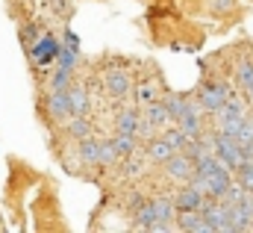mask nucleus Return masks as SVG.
Masks as SVG:
<instances>
[{"label":"nucleus","mask_w":253,"mask_h":233,"mask_svg":"<svg viewBox=\"0 0 253 233\" xmlns=\"http://www.w3.org/2000/svg\"><path fill=\"white\" fill-rule=\"evenodd\" d=\"M212 145H215V157H218L230 172H236V169L245 163L242 145H239L233 136H227V133H215V136H212Z\"/></svg>","instance_id":"f257e3e1"},{"label":"nucleus","mask_w":253,"mask_h":233,"mask_svg":"<svg viewBox=\"0 0 253 233\" xmlns=\"http://www.w3.org/2000/svg\"><path fill=\"white\" fill-rule=\"evenodd\" d=\"M227 101H230V92L224 83H203L197 89V107L206 113H218Z\"/></svg>","instance_id":"f03ea898"},{"label":"nucleus","mask_w":253,"mask_h":233,"mask_svg":"<svg viewBox=\"0 0 253 233\" xmlns=\"http://www.w3.org/2000/svg\"><path fill=\"white\" fill-rule=\"evenodd\" d=\"M165 172H168L171 180H177V183H191V177H194V160H191L186 151H177L165 163Z\"/></svg>","instance_id":"7ed1b4c3"},{"label":"nucleus","mask_w":253,"mask_h":233,"mask_svg":"<svg viewBox=\"0 0 253 233\" xmlns=\"http://www.w3.org/2000/svg\"><path fill=\"white\" fill-rule=\"evenodd\" d=\"M129 74L121 71V68H109L106 74H103V92L109 95V98H124L126 92H129Z\"/></svg>","instance_id":"20e7f679"},{"label":"nucleus","mask_w":253,"mask_h":233,"mask_svg":"<svg viewBox=\"0 0 253 233\" xmlns=\"http://www.w3.org/2000/svg\"><path fill=\"white\" fill-rule=\"evenodd\" d=\"M227 207H230V225H233V231H251L253 228L251 198H242L239 204H227Z\"/></svg>","instance_id":"39448f33"},{"label":"nucleus","mask_w":253,"mask_h":233,"mask_svg":"<svg viewBox=\"0 0 253 233\" xmlns=\"http://www.w3.org/2000/svg\"><path fill=\"white\" fill-rule=\"evenodd\" d=\"M203 204H206V195H203L197 186H191V183H186V189H180V192L174 195V207H177V213H186V210H203Z\"/></svg>","instance_id":"423d86ee"},{"label":"nucleus","mask_w":253,"mask_h":233,"mask_svg":"<svg viewBox=\"0 0 253 233\" xmlns=\"http://www.w3.org/2000/svg\"><path fill=\"white\" fill-rule=\"evenodd\" d=\"M47 113L50 118L56 121V124H68L71 121V101H68V89L65 92H50V98H47Z\"/></svg>","instance_id":"0eeeda50"},{"label":"nucleus","mask_w":253,"mask_h":233,"mask_svg":"<svg viewBox=\"0 0 253 233\" xmlns=\"http://www.w3.org/2000/svg\"><path fill=\"white\" fill-rule=\"evenodd\" d=\"M168 121H171V116H168L165 101H150V104H144V130H147V133L165 127Z\"/></svg>","instance_id":"6e6552de"},{"label":"nucleus","mask_w":253,"mask_h":233,"mask_svg":"<svg viewBox=\"0 0 253 233\" xmlns=\"http://www.w3.org/2000/svg\"><path fill=\"white\" fill-rule=\"evenodd\" d=\"M30 57L36 65H50L53 59L59 57V45H56V39L53 36H42L39 42H36V48L30 51Z\"/></svg>","instance_id":"1a4fd4ad"},{"label":"nucleus","mask_w":253,"mask_h":233,"mask_svg":"<svg viewBox=\"0 0 253 233\" xmlns=\"http://www.w3.org/2000/svg\"><path fill=\"white\" fill-rule=\"evenodd\" d=\"M141 127H144V118L138 116L135 110H124L121 116L115 118V133H121V136H138Z\"/></svg>","instance_id":"9d476101"},{"label":"nucleus","mask_w":253,"mask_h":233,"mask_svg":"<svg viewBox=\"0 0 253 233\" xmlns=\"http://www.w3.org/2000/svg\"><path fill=\"white\" fill-rule=\"evenodd\" d=\"M68 101H71V113L74 116H85L88 113V89L83 83H71L68 86Z\"/></svg>","instance_id":"9b49d317"},{"label":"nucleus","mask_w":253,"mask_h":233,"mask_svg":"<svg viewBox=\"0 0 253 233\" xmlns=\"http://www.w3.org/2000/svg\"><path fill=\"white\" fill-rule=\"evenodd\" d=\"M177 228H180V231L209 233V225H206V219H203V213H200V210H186V213H180V219H177Z\"/></svg>","instance_id":"f8f14e48"},{"label":"nucleus","mask_w":253,"mask_h":233,"mask_svg":"<svg viewBox=\"0 0 253 233\" xmlns=\"http://www.w3.org/2000/svg\"><path fill=\"white\" fill-rule=\"evenodd\" d=\"M177 127H183L191 139H197V136L203 133V124H200V107L189 104V110H186V113H183V118L177 121Z\"/></svg>","instance_id":"ddd939ff"},{"label":"nucleus","mask_w":253,"mask_h":233,"mask_svg":"<svg viewBox=\"0 0 253 233\" xmlns=\"http://www.w3.org/2000/svg\"><path fill=\"white\" fill-rule=\"evenodd\" d=\"M80 160H83L85 166H97V163H100V142H94L91 136L80 139Z\"/></svg>","instance_id":"4468645a"},{"label":"nucleus","mask_w":253,"mask_h":233,"mask_svg":"<svg viewBox=\"0 0 253 233\" xmlns=\"http://www.w3.org/2000/svg\"><path fill=\"white\" fill-rule=\"evenodd\" d=\"M174 154H177V151L168 145V139H165V136H162V139H153V142H150V148H147V157H150L153 163H168Z\"/></svg>","instance_id":"2eb2a0df"},{"label":"nucleus","mask_w":253,"mask_h":233,"mask_svg":"<svg viewBox=\"0 0 253 233\" xmlns=\"http://www.w3.org/2000/svg\"><path fill=\"white\" fill-rule=\"evenodd\" d=\"M215 116H218V124H224V121H239V118H245V104L230 98V101H227Z\"/></svg>","instance_id":"dca6fc26"},{"label":"nucleus","mask_w":253,"mask_h":233,"mask_svg":"<svg viewBox=\"0 0 253 233\" xmlns=\"http://www.w3.org/2000/svg\"><path fill=\"white\" fill-rule=\"evenodd\" d=\"M236 80H239V86L245 89V95L253 89V62L251 59H242V62H239V68H236Z\"/></svg>","instance_id":"f3484780"},{"label":"nucleus","mask_w":253,"mask_h":233,"mask_svg":"<svg viewBox=\"0 0 253 233\" xmlns=\"http://www.w3.org/2000/svg\"><path fill=\"white\" fill-rule=\"evenodd\" d=\"M165 139H168V145L174 148V151H186L191 145V136L183 130V127H174V130H168L165 133Z\"/></svg>","instance_id":"a211bd4d"},{"label":"nucleus","mask_w":253,"mask_h":233,"mask_svg":"<svg viewBox=\"0 0 253 233\" xmlns=\"http://www.w3.org/2000/svg\"><path fill=\"white\" fill-rule=\"evenodd\" d=\"M68 133H71L77 142L85 139V136H91V127H88L85 116H71V121H68Z\"/></svg>","instance_id":"6ab92c4d"},{"label":"nucleus","mask_w":253,"mask_h":233,"mask_svg":"<svg viewBox=\"0 0 253 233\" xmlns=\"http://www.w3.org/2000/svg\"><path fill=\"white\" fill-rule=\"evenodd\" d=\"M115 151H118V157H124L129 160L132 157V151H135V136H121V133H115Z\"/></svg>","instance_id":"aec40b11"},{"label":"nucleus","mask_w":253,"mask_h":233,"mask_svg":"<svg viewBox=\"0 0 253 233\" xmlns=\"http://www.w3.org/2000/svg\"><path fill=\"white\" fill-rule=\"evenodd\" d=\"M165 107H168V116H171V121H180V118H183V113L189 110L186 98H180V95H171V98L165 101Z\"/></svg>","instance_id":"412c9836"},{"label":"nucleus","mask_w":253,"mask_h":233,"mask_svg":"<svg viewBox=\"0 0 253 233\" xmlns=\"http://www.w3.org/2000/svg\"><path fill=\"white\" fill-rule=\"evenodd\" d=\"M71 74H74V68H62V65H59V71H56L53 80H50V92H65V89L71 86Z\"/></svg>","instance_id":"4be33fe9"},{"label":"nucleus","mask_w":253,"mask_h":233,"mask_svg":"<svg viewBox=\"0 0 253 233\" xmlns=\"http://www.w3.org/2000/svg\"><path fill=\"white\" fill-rule=\"evenodd\" d=\"M236 175H239V183L245 186V192H253V160H245L236 169Z\"/></svg>","instance_id":"5701e85b"},{"label":"nucleus","mask_w":253,"mask_h":233,"mask_svg":"<svg viewBox=\"0 0 253 233\" xmlns=\"http://www.w3.org/2000/svg\"><path fill=\"white\" fill-rule=\"evenodd\" d=\"M236 142L242 145V148H253V121H242V127H239V133H236Z\"/></svg>","instance_id":"b1692460"},{"label":"nucleus","mask_w":253,"mask_h":233,"mask_svg":"<svg viewBox=\"0 0 253 233\" xmlns=\"http://www.w3.org/2000/svg\"><path fill=\"white\" fill-rule=\"evenodd\" d=\"M115 160H121L118 151H115V142H112V139H109V142H100V163H103V166H112Z\"/></svg>","instance_id":"393cba45"},{"label":"nucleus","mask_w":253,"mask_h":233,"mask_svg":"<svg viewBox=\"0 0 253 233\" xmlns=\"http://www.w3.org/2000/svg\"><path fill=\"white\" fill-rule=\"evenodd\" d=\"M56 62H59L62 68H74V65H77V51H74V48H71V51H68V48H59Z\"/></svg>","instance_id":"a878e982"},{"label":"nucleus","mask_w":253,"mask_h":233,"mask_svg":"<svg viewBox=\"0 0 253 233\" xmlns=\"http://www.w3.org/2000/svg\"><path fill=\"white\" fill-rule=\"evenodd\" d=\"M215 6H224L227 9V6H233V0H215Z\"/></svg>","instance_id":"bb28decb"},{"label":"nucleus","mask_w":253,"mask_h":233,"mask_svg":"<svg viewBox=\"0 0 253 233\" xmlns=\"http://www.w3.org/2000/svg\"><path fill=\"white\" fill-rule=\"evenodd\" d=\"M251 204H253V198H251Z\"/></svg>","instance_id":"cd10ccee"}]
</instances>
